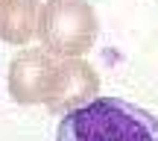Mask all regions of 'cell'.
I'll use <instances>...</instances> for the list:
<instances>
[{"instance_id":"6da1fadb","label":"cell","mask_w":158,"mask_h":141,"mask_svg":"<svg viewBox=\"0 0 158 141\" xmlns=\"http://www.w3.org/2000/svg\"><path fill=\"white\" fill-rule=\"evenodd\" d=\"M56 141H158V118L117 97H94L59 121Z\"/></svg>"},{"instance_id":"3957f363","label":"cell","mask_w":158,"mask_h":141,"mask_svg":"<svg viewBox=\"0 0 158 141\" xmlns=\"http://www.w3.org/2000/svg\"><path fill=\"white\" fill-rule=\"evenodd\" d=\"M62 82V59L50 50H21L9 62V97L21 106H47Z\"/></svg>"},{"instance_id":"277c9868","label":"cell","mask_w":158,"mask_h":141,"mask_svg":"<svg viewBox=\"0 0 158 141\" xmlns=\"http://www.w3.org/2000/svg\"><path fill=\"white\" fill-rule=\"evenodd\" d=\"M97 94H100V77H97L94 65H88L82 56L62 59V82H59L56 97L47 103V109L56 115H68L91 103Z\"/></svg>"},{"instance_id":"7a4b0ae2","label":"cell","mask_w":158,"mask_h":141,"mask_svg":"<svg viewBox=\"0 0 158 141\" xmlns=\"http://www.w3.org/2000/svg\"><path fill=\"white\" fill-rule=\"evenodd\" d=\"M97 12L88 0H47L41 6L38 38L53 56H85L97 41Z\"/></svg>"},{"instance_id":"5b68a950","label":"cell","mask_w":158,"mask_h":141,"mask_svg":"<svg viewBox=\"0 0 158 141\" xmlns=\"http://www.w3.org/2000/svg\"><path fill=\"white\" fill-rule=\"evenodd\" d=\"M38 0H0V41L27 44L38 33Z\"/></svg>"}]
</instances>
